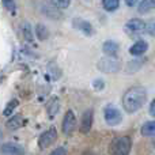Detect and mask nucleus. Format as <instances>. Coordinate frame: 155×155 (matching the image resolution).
Masks as SVG:
<instances>
[{
  "label": "nucleus",
  "mask_w": 155,
  "mask_h": 155,
  "mask_svg": "<svg viewBox=\"0 0 155 155\" xmlns=\"http://www.w3.org/2000/svg\"><path fill=\"white\" fill-rule=\"evenodd\" d=\"M22 29H23V35H25V38H26V40H29V41H31V40H33V34H31V30H30V25L25 23Z\"/></svg>",
  "instance_id": "obj_21"
},
{
  "label": "nucleus",
  "mask_w": 155,
  "mask_h": 155,
  "mask_svg": "<svg viewBox=\"0 0 155 155\" xmlns=\"http://www.w3.org/2000/svg\"><path fill=\"white\" fill-rule=\"evenodd\" d=\"M104 52L107 54V56H116L118 52V45L113 41H106L104 44Z\"/></svg>",
  "instance_id": "obj_11"
},
{
  "label": "nucleus",
  "mask_w": 155,
  "mask_h": 155,
  "mask_svg": "<svg viewBox=\"0 0 155 155\" xmlns=\"http://www.w3.org/2000/svg\"><path fill=\"white\" fill-rule=\"evenodd\" d=\"M118 4H120V0H104L102 2V5L106 11H114L118 8Z\"/></svg>",
  "instance_id": "obj_16"
},
{
  "label": "nucleus",
  "mask_w": 155,
  "mask_h": 155,
  "mask_svg": "<svg viewBox=\"0 0 155 155\" xmlns=\"http://www.w3.org/2000/svg\"><path fill=\"white\" fill-rule=\"evenodd\" d=\"M91 124H93V110H86L82 114V121H80V132L82 134H87L91 129Z\"/></svg>",
  "instance_id": "obj_8"
},
{
  "label": "nucleus",
  "mask_w": 155,
  "mask_h": 155,
  "mask_svg": "<svg viewBox=\"0 0 155 155\" xmlns=\"http://www.w3.org/2000/svg\"><path fill=\"white\" fill-rule=\"evenodd\" d=\"M93 87L95 88V90H102L104 88V82H102L101 79H97V80H94V83H93Z\"/></svg>",
  "instance_id": "obj_23"
},
{
  "label": "nucleus",
  "mask_w": 155,
  "mask_h": 155,
  "mask_svg": "<svg viewBox=\"0 0 155 155\" xmlns=\"http://www.w3.org/2000/svg\"><path fill=\"white\" fill-rule=\"evenodd\" d=\"M16 106H18V101H16V99H12V101H11L10 104H8V106L4 109V112H3V114H4V116H10L11 113H12V110L15 109Z\"/></svg>",
  "instance_id": "obj_18"
},
{
  "label": "nucleus",
  "mask_w": 155,
  "mask_h": 155,
  "mask_svg": "<svg viewBox=\"0 0 155 155\" xmlns=\"http://www.w3.org/2000/svg\"><path fill=\"white\" fill-rule=\"evenodd\" d=\"M71 0H52V4L57 8H67L70 5Z\"/></svg>",
  "instance_id": "obj_19"
},
{
  "label": "nucleus",
  "mask_w": 155,
  "mask_h": 155,
  "mask_svg": "<svg viewBox=\"0 0 155 155\" xmlns=\"http://www.w3.org/2000/svg\"><path fill=\"white\" fill-rule=\"evenodd\" d=\"M146 99H147V93H146L144 87H140V86L131 87L124 94V98H123L124 109L128 113L137 112L144 105Z\"/></svg>",
  "instance_id": "obj_1"
},
{
  "label": "nucleus",
  "mask_w": 155,
  "mask_h": 155,
  "mask_svg": "<svg viewBox=\"0 0 155 155\" xmlns=\"http://www.w3.org/2000/svg\"><path fill=\"white\" fill-rule=\"evenodd\" d=\"M131 139L128 136H123V137H118L113 142V146H112V151L114 154H118V155H127L129 154L131 151Z\"/></svg>",
  "instance_id": "obj_3"
},
{
  "label": "nucleus",
  "mask_w": 155,
  "mask_h": 155,
  "mask_svg": "<svg viewBox=\"0 0 155 155\" xmlns=\"http://www.w3.org/2000/svg\"><path fill=\"white\" fill-rule=\"evenodd\" d=\"M125 3L129 5V7H134V5L137 3V0H125Z\"/></svg>",
  "instance_id": "obj_26"
},
{
  "label": "nucleus",
  "mask_w": 155,
  "mask_h": 155,
  "mask_svg": "<svg viewBox=\"0 0 155 155\" xmlns=\"http://www.w3.org/2000/svg\"><path fill=\"white\" fill-rule=\"evenodd\" d=\"M23 125V118L22 116H14L11 120L7 121V128L8 129H18L19 127Z\"/></svg>",
  "instance_id": "obj_15"
},
{
  "label": "nucleus",
  "mask_w": 155,
  "mask_h": 155,
  "mask_svg": "<svg viewBox=\"0 0 155 155\" xmlns=\"http://www.w3.org/2000/svg\"><path fill=\"white\" fill-rule=\"evenodd\" d=\"M56 139H57V132H56V129L52 127V128H49L48 131H45L40 136V139H38V146H40V148L44 150V148L53 144V143L56 142Z\"/></svg>",
  "instance_id": "obj_4"
},
{
  "label": "nucleus",
  "mask_w": 155,
  "mask_h": 155,
  "mask_svg": "<svg viewBox=\"0 0 155 155\" xmlns=\"http://www.w3.org/2000/svg\"><path fill=\"white\" fill-rule=\"evenodd\" d=\"M35 33H37V37L40 38V40H46L48 35H49L48 29H46V26H44V25H37V27H35Z\"/></svg>",
  "instance_id": "obj_17"
},
{
  "label": "nucleus",
  "mask_w": 155,
  "mask_h": 155,
  "mask_svg": "<svg viewBox=\"0 0 155 155\" xmlns=\"http://www.w3.org/2000/svg\"><path fill=\"white\" fill-rule=\"evenodd\" d=\"M150 113H151V116L155 117V99L151 102V105H150Z\"/></svg>",
  "instance_id": "obj_24"
},
{
  "label": "nucleus",
  "mask_w": 155,
  "mask_h": 155,
  "mask_svg": "<svg viewBox=\"0 0 155 155\" xmlns=\"http://www.w3.org/2000/svg\"><path fill=\"white\" fill-rule=\"evenodd\" d=\"M99 71L102 72H107V74H112V72H117L118 70L121 68V63L118 59H114L113 56L106 57V59H101L97 64Z\"/></svg>",
  "instance_id": "obj_2"
},
{
  "label": "nucleus",
  "mask_w": 155,
  "mask_h": 155,
  "mask_svg": "<svg viewBox=\"0 0 155 155\" xmlns=\"http://www.w3.org/2000/svg\"><path fill=\"white\" fill-rule=\"evenodd\" d=\"M155 8V0H143L139 4V12L140 14H147L153 11Z\"/></svg>",
  "instance_id": "obj_13"
},
{
  "label": "nucleus",
  "mask_w": 155,
  "mask_h": 155,
  "mask_svg": "<svg viewBox=\"0 0 155 155\" xmlns=\"http://www.w3.org/2000/svg\"><path fill=\"white\" fill-rule=\"evenodd\" d=\"M146 29V23L142 19H131L129 22H127L125 25V31L131 35H136V34H142Z\"/></svg>",
  "instance_id": "obj_5"
},
{
  "label": "nucleus",
  "mask_w": 155,
  "mask_h": 155,
  "mask_svg": "<svg viewBox=\"0 0 155 155\" xmlns=\"http://www.w3.org/2000/svg\"><path fill=\"white\" fill-rule=\"evenodd\" d=\"M154 147H155V142H154Z\"/></svg>",
  "instance_id": "obj_27"
},
{
  "label": "nucleus",
  "mask_w": 155,
  "mask_h": 155,
  "mask_svg": "<svg viewBox=\"0 0 155 155\" xmlns=\"http://www.w3.org/2000/svg\"><path fill=\"white\" fill-rule=\"evenodd\" d=\"M3 2V5H4L5 8H7L10 12H15V2L14 0H2Z\"/></svg>",
  "instance_id": "obj_20"
},
{
  "label": "nucleus",
  "mask_w": 155,
  "mask_h": 155,
  "mask_svg": "<svg viewBox=\"0 0 155 155\" xmlns=\"http://www.w3.org/2000/svg\"><path fill=\"white\" fill-rule=\"evenodd\" d=\"M75 25H76L78 29L82 30V31L86 35H91V34H93V27H91V25L88 23V22L80 21V19H76V21H75Z\"/></svg>",
  "instance_id": "obj_12"
},
{
  "label": "nucleus",
  "mask_w": 155,
  "mask_h": 155,
  "mask_svg": "<svg viewBox=\"0 0 155 155\" xmlns=\"http://www.w3.org/2000/svg\"><path fill=\"white\" fill-rule=\"evenodd\" d=\"M2 151L3 154H23V148H21L19 146L12 144V143H7V144L2 146Z\"/></svg>",
  "instance_id": "obj_10"
},
{
  "label": "nucleus",
  "mask_w": 155,
  "mask_h": 155,
  "mask_svg": "<svg viewBox=\"0 0 155 155\" xmlns=\"http://www.w3.org/2000/svg\"><path fill=\"white\" fill-rule=\"evenodd\" d=\"M75 127H76V117L74 114V112L68 110L64 116V121H63V132L65 135H71L75 131Z\"/></svg>",
  "instance_id": "obj_7"
},
{
  "label": "nucleus",
  "mask_w": 155,
  "mask_h": 155,
  "mask_svg": "<svg viewBox=\"0 0 155 155\" xmlns=\"http://www.w3.org/2000/svg\"><path fill=\"white\" fill-rule=\"evenodd\" d=\"M147 49H148V44L146 42V41L140 40V41H137L136 44L132 45V48L129 49V52H131V54H134V56H140V54L146 53Z\"/></svg>",
  "instance_id": "obj_9"
},
{
  "label": "nucleus",
  "mask_w": 155,
  "mask_h": 155,
  "mask_svg": "<svg viewBox=\"0 0 155 155\" xmlns=\"http://www.w3.org/2000/svg\"><path fill=\"white\" fill-rule=\"evenodd\" d=\"M52 154H53V155H57V154H67V151H65L64 148H57V150H54Z\"/></svg>",
  "instance_id": "obj_25"
},
{
  "label": "nucleus",
  "mask_w": 155,
  "mask_h": 155,
  "mask_svg": "<svg viewBox=\"0 0 155 155\" xmlns=\"http://www.w3.org/2000/svg\"><path fill=\"white\" fill-rule=\"evenodd\" d=\"M123 120V116H121L120 110L116 109L113 106H107L105 109V121H106L109 125H118Z\"/></svg>",
  "instance_id": "obj_6"
},
{
  "label": "nucleus",
  "mask_w": 155,
  "mask_h": 155,
  "mask_svg": "<svg viewBox=\"0 0 155 155\" xmlns=\"http://www.w3.org/2000/svg\"><path fill=\"white\" fill-rule=\"evenodd\" d=\"M143 136H155V121H148L142 127Z\"/></svg>",
  "instance_id": "obj_14"
},
{
  "label": "nucleus",
  "mask_w": 155,
  "mask_h": 155,
  "mask_svg": "<svg viewBox=\"0 0 155 155\" xmlns=\"http://www.w3.org/2000/svg\"><path fill=\"white\" fill-rule=\"evenodd\" d=\"M144 31H147L150 35H155V22H148V23L146 25Z\"/></svg>",
  "instance_id": "obj_22"
}]
</instances>
